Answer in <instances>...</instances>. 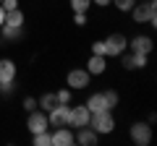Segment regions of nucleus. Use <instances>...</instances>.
<instances>
[{
	"label": "nucleus",
	"instance_id": "obj_1",
	"mask_svg": "<svg viewBox=\"0 0 157 146\" xmlns=\"http://www.w3.org/2000/svg\"><path fill=\"white\" fill-rule=\"evenodd\" d=\"M131 18H134V24H149V26H157V5L155 0H136L134 8H131Z\"/></svg>",
	"mask_w": 157,
	"mask_h": 146
},
{
	"label": "nucleus",
	"instance_id": "obj_2",
	"mask_svg": "<svg viewBox=\"0 0 157 146\" xmlns=\"http://www.w3.org/2000/svg\"><path fill=\"white\" fill-rule=\"evenodd\" d=\"M89 128L97 136H110L115 130V118H113V110H102V112H92L89 118Z\"/></svg>",
	"mask_w": 157,
	"mask_h": 146
},
{
	"label": "nucleus",
	"instance_id": "obj_3",
	"mask_svg": "<svg viewBox=\"0 0 157 146\" xmlns=\"http://www.w3.org/2000/svg\"><path fill=\"white\" fill-rule=\"evenodd\" d=\"M105 57H121L126 50H128V37L121 31H113L110 37H105Z\"/></svg>",
	"mask_w": 157,
	"mask_h": 146
},
{
	"label": "nucleus",
	"instance_id": "obj_4",
	"mask_svg": "<svg viewBox=\"0 0 157 146\" xmlns=\"http://www.w3.org/2000/svg\"><path fill=\"white\" fill-rule=\"evenodd\" d=\"M89 81H92V76L86 73V68H73V71H68V76H66V86L71 91L89 89Z\"/></svg>",
	"mask_w": 157,
	"mask_h": 146
},
{
	"label": "nucleus",
	"instance_id": "obj_5",
	"mask_svg": "<svg viewBox=\"0 0 157 146\" xmlns=\"http://www.w3.org/2000/svg\"><path fill=\"white\" fill-rule=\"evenodd\" d=\"M26 130L29 133H42V130H50V123H47V112L45 110H32L26 115Z\"/></svg>",
	"mask_w": 157,
	"mask_h": 146
},
{
	"label": "nucleus",
	"instance_id": "obj_6",
	"mask_svg": "<svg viewBox=\"0 0 157 146\" xmlns=\"http://www.w3.org/2000/svg\"><path fill=\"white\" fill-rule=\"evenodd\" d=\"M128 136H131V141H134L136 146H149V141H152V123H134L128 128Z\"/></svg>",
	"mask_w": 157,
	"mask_h": 146
},
{
	"label": "nucleus",
	"instance_id": "obj_7",
	"mask_svg": "<svg viewBox=\"0 0 157 146\" xmlns=\"http://www.w3.org/2000/svg\"><path fill=\"white\" fill-rule=\"evenodd\" d=\"M50 141H52V146H73V144H76V138H73V128H71V125L50 128Z\"/></svg>",
	"mask_w": 157,
	"mask_h": 146
},
{
	"label": "nucleus",
	"instance_id": "obj_8",
	"mask_svg": "<svg viewBox=\"0 0 157 146\" xmlns=\"http://www.w3.org/2000/svg\"><path fill=\"white\" fill-rule=\"evenodd\" d=\"M68 112H71V104H55L52 110H47V123H50V128L68 125Z\"/></svg>",
	"mask_w": 157,
	"mask_h": 146
},
{
	"label": "nucleus",
	"instance_id": "obj_9",
	"mask_svg": "<svg viewBox=\"0 0 157 146\" xmlns=\"http://www.w3.org/2000/svg\"><path fill=\"white\" fill-rule=\"evenodd\" d=\"M89 118H92V112L86 110V104L71 107V112H68V125H71V128H84V125H89Z\"/></svg>",
	"mask_w": 157,
	"mask_h": 146
},
{
	"label": "nucleus",
	"instance_id": "obj_10",
	"mask_svg": "<svg viewBox=\"0 0 157 146\" xmlns=\"http://www.w3.org/2000/svg\"><path fill=\"white\" fill-rule=\"evenodd\" d=\"M152 47H155V42H152L149 34H136V37H131V39H128V52H141V55H149Z\"/></svg>",
	"mask_w": 157,
	"mask_h": 146
},
{
	"label": "nucleus",
	"instance_id": "obj_11",
	"mask_svg": "<svg viewBox=\"0 0 157 146\" xmlns=\"http://www.w3.org/2000/svg\"><path fill=\"white\" fill-rule=\"evenodd\" d=\"M73 138H76L78 146H94V144H100V136H97L89 125H84V128H73Z\"/></svg>",
	"mask_w": 157,
	"mask_h": 146
},
{
	"label": "nucleus",
	"instance_id": "obj_12",
	"mask_svg": "<svg viewBox=\"0 0 157 146\" xmlns=\"http://www.w3.org/2000/svg\"><path fill=\"white\" fill-rule=\"evenodd\" d=\"M123 68L126 71H144L147 68V55L141 52H123Z\"/></svg>",
	"mask_w": 157,
	"mask_h": 146
},
{
	"label": "nucleus",
	"instance_id": "obj_13",
	"mask_svg": "<svg viewBox=\"0 0 157 146\" xmlns=\"http://www.w3.org/2000/svg\"><path fill=\"white\" fill-rule=\"evenodd\" d=\"M84 104H86V110H89V112H102V110H110V104H107V99H105V91H94V94H89Z\"/></svg>",
	"mask_w": 157,
	"mask_h": 146
},
{
	"label": "nucleus",
	"instance_id": "obj_14",
	"mask_svg": "<svg viewBox=\"0 0 157 146\" xmlns=\"http://www.w3.org/2000/svg\"><path fill=\"white\" fill-rule=\"evenodd\" d=\"M16 81V63L11 57L0 60V84H13Z\"/></svg>",
	"mask_w": 157,
	"mask_h": 146
},
{
	"label": "nucleus",
	"instance_id": "obj_15",
	"mask_svg": "<svg viewBox=\"0 0 157 146\" xmlns=\"http://www.w3.org/2000/svg\"><path fill=\"white\" fill-rule=\"evenodd\" d=\"M105 71H107V57L105 55H92L86 60V73L89 76H102Z\"/></svg>",
	"mask_w": 157,
	"mask_h": 146
},
{
	"label": "nucleus",
	"instance_id": "obj_16",
	"mask_svg": "<svg viewBox=\"0 0 157 146\" xmlns=\"http://www.w3.org/2000/svg\"><path fill=\"white\" fill-rule=\"evenodd\" d=\"M6 24H8V26H18V29H24L26 16H24L21 8H16V11H8V13H6Z\"/></svg>",
	"mask_w": 157,
	"mask_h": 146
},
{
	"label": "nucleus",
	"instance_id": "obj_17",
	"mask_svg": "<svg viewBox=\"0 0 157 146\" xmlns=\"http://www.w3.org/2000/svg\"><path fill=\"white\" fill-rule=\"evenodd\" d=\"M0 34H3V39H8V42H16V39H21L24 29H18V26H8V24H3V26H0Z\"/></svg>",
	"mask_w": 157,
	"mask_h": 146
},
{
	"label": "nucleus",
	"instance_id": "obj_18",
	"mask_svg": "<svg viewBox=\"0 0 157 146\" xmlns=\"http://www.w3.org/2000/svg\"><path fill=\"white\" fill-rule=\"evenodd\" d=\"M55 104H58V99H55L52 91H47V94H42V97L37 99V107H39V110H45V112H47V110H52Z\"/></svg>",
	"mask_w": 157,
	"mask_h": 146
},
{
	"label": "nucleus",
	"instance_id": "obj_19",
	"mask_svg": "<svg viewBox=\"0 0 157 146\" xmlns=\"http://www.w3.org/2000/svg\"><path fill=\"white\" fill-rule=\"evenodd\" d=\"M32 144H34V146H52V141H50V130L32 133Z\"/></svg>",
	"mask_w": 157,
	"mask_h": 146
},
{
	"label": "nucleus",
	"instance_id": "obj_20",
	"mask_svg": "<svg viewBox=\"0 0 157 146\" xmlns=\"http://www.w3.org/2000/svg\"><path fill=\"white\" fill-rule=\"evenodd\" d=\"M68 3H71L73 13H89V8H92V0H68Z\"/></svg>",
	"mask_w": 157,
	"mask_h": 146
},
{
	"label": "nucleus",
	"instance_id": "obj_21",
	"mask_svg": "<svg viewBox=\"0 0 157 146\" xmlns=\"http://www.w3.org/2000/svg\"><path fill=\"white\" fill-rule=\"evenodd\" d=\"M55 99H58V104H71L73 91L68 89V86H66V89H58V91H55Z\"/></svg>",
	"mask_w": 157,
	"mask_h": 146
},
{
	"label": "nucleus",
	"instance_id": "obj_22",
	"mask_svg": "<svg viewBox=\"0 0 157 146\" xmlns=\"http://www.w3.org/2000/svg\"><path fill=\"white\" fill-rule=\"evenodd\" d=\"M134 3H136V0H113L110 5H115V8H118L121 13H128L131 8H134Z\"/></svg>",
	"mask_w": 157,
	"mask_h": 146
},
{
	"label": "nucleus",
	"instance_id": "obj_23",
	"mask_svg": "<svg viewBox=\"0 0 157 146\" xmlns=\"http://www.w3.org/2000/svg\"><path fill=\"white\" fill-rule=\"evenodd\" d=\"M105 99H107V104H110V110H115V107H118V102H121V97H118V91L107 89V91H105Z\"/></svg>",
	"mask_w": 157,
	"mask_h": 146
},
{
	"label": "nucleus",
	"instance_id": "obj_24",
	"mask_svg": "<svg viewBox=\"0 0 157 146\" xmlns=\"http://www.w3.org/2000/svg\"><path fill=\"white\" fill-rule=\"evenodd\" d=\"M18 3H21V0H0V5H3V11H16L18 8Z\"/></svg>",
	"mask_w": 157,
	"mask_h": 146
},
{
	"label": "nucleus",
	"instance_id": "obj_25",
	"mask_svg": "<svg viewBox=\"0 0 157 146\" xmlns=\"http://www.w3.org/2000/svg\"><path fill=\"white\" fill-rule=\"evenodd\" d=\"M73 24H76L78 29H81V26H86V24H89V18H86V13H73Z\"/></svg>",
	"mask_w": 157,
	"mask_h": 146
},
{
	"label": "nucleus",
	"instance_id": "obj_26",
	"mask_svg": "<svg viewBox=\"0 0 157 146\" xmlns=\"http://www.w3.org/2000/svg\"><path fill=\"white\" fill-rule=\"evenodd\" d=\"M24 110H26V112H32V110H37V99H34V97H24Z\"/></svg>",
	"mask_w": 157,
	"mask_h": 146
},
{
	"label": "nucleus",
	"instance_id": "obj_27",
	"mask_svg": "<svg viewBox=\"0 0 157 146\" xmlns=\"http://www.w3.org/2000/svg\"><path fill=\"white\" fill-rule=\"evenodd\" d=\"M92 55H105V42L97 39L94 45H92Z\"/></svg>",
	"mask_w": 157,
	"mask_h": 146
},
{
	"label": "nucleus",
	"instance_id": "obj_28",
	"mask_svg": "<svg viewBox=\"0 0 157 146\" xmlns=\"http://www.w3.org/2000/svg\"><path fill=\"white\" fill-rule=\"evenodd\" d=\"M113 0H92V5H97V8H107Z\"/></svg>",
	"mask_w": 157,
	"mask_h": 146
},
{
	"label": "nucleus",
	"instance_id": "obj_29",
	"mask_svg": "<svg viewBox=\"0 0 157 146\" xmlns=\"http://www.w3.org/2000/svg\"><path fill=\"white\" fill-rule=\"evenodd\" d=\"M6 24V11H3V5H0V26Z\"/></svg>",
	"mask_w": 157,
	"mask_h": 146
}]
</instances>
